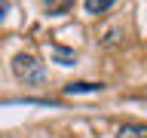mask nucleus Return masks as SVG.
Instances as JSON below:
<instances>
[{
	"label": "nucleus",
	"mask_w": 147,
	"mask_h": 138,
	"mask_svg": "<svg viewBox=\"0 0 147 138\" xmlns=\"http://www.w3.org/2000/svg\"><path fill=\"white\" fill-rule=\"evenodd\" d=\"M12 74H16L18 83H25V86H40L46 83V64L31 52H18L12 58Z\"/></svg>",
	"instance_id": "1"
},
{
	"label": "nucleus",
	"mask_w": 147,
	"mask_h": 138,
	"mask_svg": "<svg viewBox=\"0 0 147 138\" xmlns=\"http://www.w3.org/2000/svg\"><path fill=\"white\" fill-rule=\"evenodd\" d=\"M104 83H92V80H77L64 86V95H86V92H101Z\"/></svg>",
	"instance_id": "2"
},
{
	"label": "nucleus",
	"mask_w": 147,
	"mask_h": 138,
	"mask_svg": "<svg viewBox=\"0 0 147 138\" xmlns=\"http://www.w3.org/2000/svg\"><path fill=\"white\" fill-rule=\"evenodd\" d=\"M117 138H147V126L144 123H123L117 129Z\"/></svg>",
	"instance_id": "3"
},
{
	"label": "nucleus",
	"mask_w": 147,
	"mask_h": 138,
	"mask_svg": "<svg viewBox=\"0 0 147 138\" xmlns=\"http://www.w3.org/2000/svg\"><path fill=\"white\" fill-rule=\"evenodd\" d=\"M52 58L61 64V68L77 64V52H74V49H67V46H52Z\"/></svg>",
	"instance_id": "4"
},
{
	"label": "nucleus",
	"mask_w": 147,
	"mask_h": 138,
	"mask_svg": "<svg viewBox=\"0 0 147 138\" xmlns=\"http://www.w3.org/2000/svg\"><path fill=\"white\" fill-rule=\"evenodd\" d=\"M113 6H117L113 0H86V3H83V9H86L89 16H104V12H110Z\"/></svg>",
	"instance_id": "5"
},
{
	"label": "nucleus",
	"mask_w": 147,
	"mask_h": 138,
	"mask_svg": "<svg viewBox=\"0 0 147 138\" xmlns=\"http://www.w3.org/2000/svg\"><path fill=\"white\" fill-rule=\"evenodd\" d=\"M43 9H46V16H64V12L74 9V3H67V0H64V3H49V0H46Z\"/></svg>",
	"instance_id": "6"
},
{
	"label": "nucleus",
	"mask_w": 147,
	"mask_h": 138,
	"mask_svg": "<svg viewBox=\"0 0 147 138\" xmlns=\"http://www.w3.org/2000/svg\"><path fill=\"white\" fill-rule=\"evenodd\" d=\"M6 12H9V3H6V0H0V22L6 18Z\"/></svg>",
	"instance_id": "7"
}]
</instances>
